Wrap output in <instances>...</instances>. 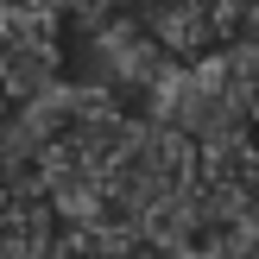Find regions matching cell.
Instances as JSON below:
<instances>
[{
  "label": "cell",
  "instance_id": "2",
  "mask_svg": "<svg viewBox=\"0 0 259 259\" xmlns=\"http://www.w3.org/2000/svg\"><path fill=\"white\" fill-rule=\"evenodd\" d=\"M51 82H63V32L51 13L25 7V0H0V101L45 95Z\"/></svg>",
  "mask_w": 259,
  "mask_h": 259
},
{
  "label": "cell",
  "instance_id": "3",
  "mask_svg": "<svg viewBox=\"0 0 259 259\" xmlns=\"http://www.w3.org/2000/svg\"><path fill=\"white\" fill-rule=\"evenodd\" d=\"M247 0H126V19L152 38L171 63H196L234 45Z\"/></svg>",
  "mask_w": 259,
  "mask_h": 259
},
{
  "label": "cell",
  "instance_id": "1",
  "mask_svg": "<svg viewBox=\"0 0 259 259\" xmlns=\"http://www.w3.org/2000/svg\"><path fill=\"white\" fill-rule=\"evenodd\" d=\"M164 70H171V57L126 13L89 25V38H82V89H95V95H108V101L126 108V101H146L164 82Z\"/></svg>",
  "mask_w": 259,
  "mask_h": 259
}]
</instances>
